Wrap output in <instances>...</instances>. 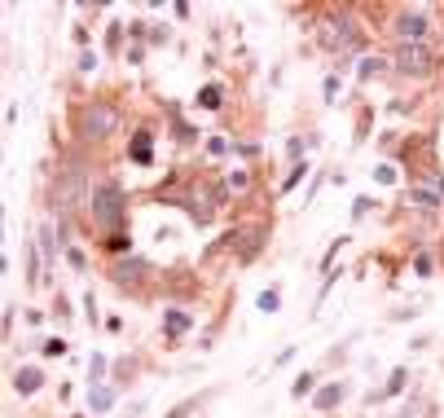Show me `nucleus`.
<instances>
[{
	"mask_svg": "<svg viewBox=\"0 0 444 418\" xmlns=\"http://www.w3.org/2000/svg\"><path fill=\"white\" fill-rule=\"evenodd\" d=\"M304 172H308V163H295V172H291V176H286V181H282V189H295L299 181H304Z\"/></svg>",
	"mask_w": 444,
	"mask_h": 418,
	"instance_id": "412c9836",
	"label": "nucleus"
},
{
	"mask_svg": "<svg viewBox=\"0 0 444 418\" xmlns=\"http://www.w3.org/2000/svg\"><path fill=\"white\" fill-rule=\"evenodd\" d=\"M132 163L150 167V133H137V137H132Z\"/></svg>",
	"mask_w": 444,
	"mask_h": 418,
	"instance_id": "9b49d317",
	"label": "nucleus"
},
{
	"mask_svg": "<svg viewBox=\"0 0 444 418\" xmlns=\"http://www.w3.org/2000/svg\"><path fill=\"white\" fill-rule=\"evenodd\" d=\"M88 211H93V220H97L106 234H119V220H124V194H119V185L106 181V185L93 189Z\"/></svg>",
	"mask_w": 444,
	"mask_h": 418,
	"instance_id": "f257e3e1",
	"label": "nucleus"
},
{
	"mask_svg": "<svg viewBox=\"0 0 444 418\" xmlns=\"http://www.w3.org/2000/svg\"><path fill=\"white\" fill-rule=\"evenodd\" d=\"M40 352H44V357H66V343H62V339H44Z\"/></svg>",
	"mask_w": 444,
	"mask_h": 418,
	"instance_id": "6ab92c4d",
	"label": "nucleus"
},
{
	"mask_svg": "<svg viewBox=\"0 0 444 418\" xmlns=\"http://www.w3.org/2000/svg\"><path fill=\"white\" fill-rule=\"evenodd\" d=\"M396 31H400V40H405V44H423L427 14H423V9H414V14H400V18H396Z\"/></svg>",
	"mask_w": 444,
	"mask_h": 418,
	"instance_id": "423d86ee",
	"label": "nucleus"
},
{
	"mask_svg": "<svg viewBox=\"0 0 444 418\" xmlns=\"http://www.w3.org/2000/svg\"><path fill=\"white\" fill-rule=\"evenodd\" d=\"M88 374H93V388H97V379L106 374V357H102V352H93V361H88Z\"/></svg>",
	"mask_w": 444,
	"mask_h": 418,
	"instance_id": "a211bd4d",
	"label": "nucleus"
},
{
	"mask_svg": "<svg viewBox=\"0 0 444 418\" xmlns=\"http://www.w3.org/2000/svg\"><path fill=\"white\" fill-rule=\"evenodd\" d=\"M79 202H84V172H79V167H70L62 181L53 185V207L57 211H70V207H79Z\"/></svg>",
	"mask_w": 444,
	"mask_h": 418,
	"instance_id": "f03ea898",
	"label": "nucleus"
},
{
	"mask_svg": "<svg viewBox=\"0 0 444 418\" xmlns=\"http://www.w3.org/2000/svg\"><path fill=\"white\" fill-rule=\"evenodd\" d=\"M396 66L405 70V75H427L431 70V53L423 44H400V53H396Z\"/></svg>",
	"mask_w": 444,
	"mask_h": 418,
	"instance_id": "39448f33",
	"label": "nucleus"
},
{
	"mask_svg": "<svg viewBox=\"0 0 444 418\" xmlns=\"http://www.w3.org/2000/svg\"><path fill=\"white\" fill-rule=\"evenodd\" d=\"M163 326H167V339H181V334L189 330V317L181 313V308H167V313H163Z\"/></svg>",
	"mask_w": 444,
	"mask_h": 418,
	"instance_id": "9d476101",
	"label": "nucleus"
},
{
	"mask_svg": "<svg viewBox=\"0 0 444 418\" xmlns=\"http://www.w3.org/2000/svg\"><path fill=\"white\" fill-rule=\"evenodd\" d=\"M352 40H356V31H352L347 18H326L321 22V44H326V49H347Z\"/></svg>",
	"mask_w": 444,
	"mask_h": 418,
	"instance_id": "20e7f679",
	"label": "nucleus"
},
{
	"mask_svg": "<svg viewBox=\"0 0 444 418\" xmlns=\"http://www.w3.org/2000/svg\"><path fill=\"white\" fill-rule=\"evenodd\" d=\"M405 379H409V370H392V379H387V388H383V392H374V397H369V401H383V397H396V392H400V388H405Z\"/></svg>",
	"mask_w": 444,
	"mask_h": 418,
	"instance_id": "f8f14e48",
	"label": "nucleus"
},
{
	"mask_svg": "<svg viewBox=\"0 0 444 418\" xmlns=\"http://www.w3.org/2000/svg\"><path fill=\"white\" fill-rule=\"evenodd\" d=\"M365 211H369V198H356V202H352V216H356V220H361V216H365Z\"/></svg>",
	"mask_w": 444,
	"mask_h": 418,
	"instance_id": "7c9ffc66",
	"label": "nucleus"
},
{
	"mask_svg": "<svg viewBox=\"0 0 444 418\" xmlns=\"http://www.w3.org/2000/svg\"><path fill=\"white\" fill-rule=\"evenodd\" d=\"M207 150H211V154H224V150H229V141H224V137H211Z\"/></svg>",
	"mask_w": 444,
	"mask_h": 418,
	"instance_id": "c85d7f7f",
	"label": "nucleus"
},
{
	"mask_svg": "<svg viewBox=\"0 0 444 418\" xmlns=\"http://www.w3.org/2000/svg\"><path fill=\"white\" fill-rule=\"evenodd\" d=\"M141 273H146V265H141V260H124V265L115 269V282H137Z\"/></svg>",
	"mask_w": 444,
	"mask_h": 418,
	"instance_id": "ddd939ff",
	"label": "nucleus"
},
{
	"mask_svg": "<svg viewBox=\"0 0 444 418\" xmlns=\"http://www.w3.org/2000/svg\"><path fill=\"white\" fill-rule=\"evenodd\" d=\"M414 273H418V278H427V273H431V256H418L414 260Z\"/></svg>",
	"mask_w": 444,
	"mask_h": 418,
	"instance_id": "bb28decb",
	"label": "nucleus"
},
{
	"mask_svg": "<svg viewBox=\"0 0 444 418\" xmlns=\"http://www.w3.org/2000/svg\"><path fill=\"white\" fill-rule=\"evenodd\" d=\"M414 202H418V207H436V194H431V189H414Z\"/></svg>",
	"mask_w": 444,
	"mask_h": 418,
	"instance_id": "5701e85b",
	"label": "nucleus"
},
{
	"mask_svg": "<svg viewBox=\"0 0 444 418\" xmlns=\"http://www.w3.org/2000/svg\"><path fill=\"white\" fill-rule=\"evenodd\" d=\"M115 128H119V111H115V106L97 102V106L84 111V133H88V137H110Z\"/></svg>",
	"mask_w": 444,
	"mask_h": 418,
	"instance_id": "7ed1b4c3",
	"label": "nucleus"
},
{
	"mask_svg": "<svg viewBox=\"0 0 444 418\" xmlns=\"http://www.w3.org/2000/svg\"><path fill=\"white\" fill-rule=\"evenodd\" d=\"M224 185H229V189H247V172H242V167H233V172L224 176Z\"/></svg>",
	"mask_w": 444,
	"mask_h": 418,
	"instance_id": "aec40b11",
	"label": "nucleus"
},
{
	"mask_svg": "<svg viewBox=\"0 0 444 418\" xmlns=\"http://www.w3.org/2000/svg\"><path fill=\"white\" fill-rule=\"evenodd\" d=\"M40 383H44V374L35 365H22L18 374H14V388L22 392V397H31V392H40Z\"/></svg>",
	"mask_w": 444,
	"mask_h": 418,
	"instance_id": "0eeeda50",
	"label": "nucleus"
},
{
	"mask_svg": "<svg viewBox=\"0 0 444 418\" xmlns=\"http://www.w3.org/2000/svg\"><path fill=\"white\" fill-rule=\"evenodd\" d=\"M396 418H427V401H405V410Z\"/></svg>",
	"mask_w": 444,
	"mask_h": 418,
	"instance_id": "f3484780",
	"label": "nucleus"
},
{
	"mask_svg": "<svg viewBox=\"0 0 444 418\" xmlns=\"http://www.w3.org/2000/svg\"><path fill=\"white\" fill-rule=\"evenodd\" d=\"M326 102H339V75H326Z\"/></svg>",
	"mask_w": 444,
	"mask_h": 418,
	"instance_id": "a878e982",
	"label": "nucleus"
},
{
	"mask_svg": "<svg viewBox=\"0 0 444 418\" xmlns=\"http://www.w3.org/2000/svg\"><path fill=\"white\" fill-rule=\"evenodd\" d=\"M339 401H343V383H326V388H321L317 397H313V405H317L321 414H326V410H334Z\"/></svg>",
	"mask_w": 444,
	"mask_h": 418,
	"instance_id": "1a4fd4ad",
	"label": "nucleus"
},
{
	"mask_svg": "<svg viewBox=\"0 0 444 418\" xmlns=\"http://www.w3.org/2000/svg\"><path fill=\"white\" fill-rule=\"evenodd\" d=\"M378 70H383V62H378V57H365V62H361V79H369V75H378Z\"/></svg>",
	"mask_w": 444,
	"mask_h": 418,
	"instance_id": "393cba45",
	"label": "nucleus"
},
{
	"mask_svg": "<svg viewBox=\"0 0 444 418\" xmlns=\"http://www.w3.org/2000/svg\"><path fill=\"white\" fill-rule=\"evenodd\" d=\"M313 388H317V374H308V370H304V374H299L295 383H291V397H295V401H304Z\"/></svg>",
	"mask_w": 444,
	"mask_h": 418,
	"instance_id": "4468645a",
	"label": "nucleus"
},
{
	"mask_svg": "<svg viewBox=\"0 0 444 418\" xmlns=\"http://www.w3.org/2000/svg\"><path fill=\"white\" fill-rule=\"evenodd\" d=\"M40 251H44V260H53V229H49V225L40 229Z\"/></svg>",
	"mask_w": 444,
	"mask_h": 418,
	"instance_id": "4be33fe9",
	"label": "nucleus"
},
{
	"mask_svg": "<svg viewBox=\"0 0 444 418\" xmlns=\"http://www.w3.org/2000/svg\"><path fill=\"white\" fill-rule=\"evenodd\" d=\"M374 176H378V185H396V167H387V163L374 167Z\"/></svg>",
	"mask_w": 444,
	"mask_h": 418,
	"instance_id": "b1692460",
	"label": "nucleus"
},
{
	"mask_svg": "<svg viewBox=\"0 0 444 418\" xmlns=\"http://www.w3.org/2000/svg\"><path fill=\"white\" fill-rule=\"evenodd\" d=\"M79 70H97V53H93V49L79 57Z\"/></svg>",
	"mask_w": 444,
	"mask_h": 418,
	"instance_id": "cd10ccee",
	"label": "nucleus"
},
{
	"mask_svg": "<svg viewBox=\"0 0 444 418\" xmlns=\"http://www.w3.org/2000/svg\"><path fill=\"white\" fill-rule=\"evenodd\" d=\"M185 414H189V405H181V410H172L167 418H185Z\"/></svg>",
	"mask_w": 444,
	"mask_h": 418,
	"instance_id": "2f4dec72",
	"label": "nucleus"
},
{
	"mask_svg": "<svg viewBox=\"0 0 444 418\" xmlns=\"http://www.w3.org/2000/svg\"><path fill=\"white\" fill-rule=\"evenodd\" d=\"M255 308H260V313H278V308H282V295H278V291H260Z\"/></svg>",
	"mask_w": 444,
	"mask_h": 418,
	"instance_id": "dca6fc26",
	"label": "nucleus"
},
{
	"mask_svg": "<svg viewBox=\"0 0 444 418\" xmlns=\"http://www.w3.org/2000/svg\"><path fill=\"white\" fill-rule=\"evenodd\" d=\"M110 405H115V388H88V410L93 414H106V410H110Z\"/></svg>",
	"mask_w": 444,
	"mask_h": 418,
	"instance_id": "6e6552de",
	"label": "nucleus"
},
{
	"mask_svg": "<svg viewBox=\"0 0 444 418\" xmlns=\"http://www.w3.org/2000/svg\"><path fill=\"white\" fill-rule=\"evenodd\" d=\"M66 260H70V265H75V269H84V265H88V260H84V251H75V247L66 251Z\"/></svg>",
	"mask_w": 444,
	"mask_h": 418,
	"instance_id": "c756f323",
	"label": "nucleus"
},
{
	"mask_svg": "<svg viewBox=\"0 0 444 418\" xmlns=\"http://www.w3.org/2000/svg\"><path fill=\"white\" fill-rule=\"evenodd\" d=\"M198 106H202V111H220V88H215V84H207V88L198 93Z\"/></svg>",
	"mask_w": 444,
	"mask_h": 418,
	"instance_id": "2eb2a0df",
	"label": "nucleus"
}]
</instances>
